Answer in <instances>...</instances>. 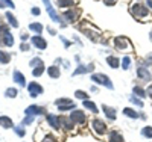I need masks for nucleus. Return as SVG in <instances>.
<instances>
[{
    "label": "nucleus",
    "instance_id": "nucleus-12",
    "mask_svg": "<svg viewBox=\"0 0 152 142\" xmlns=\"http://www.w3.org/2000/svg\"><path fill=\"white\" fill-rule=\"evenodd\" d=\"M79 14H81V11L79 9H76V11H66V18L69 20V21H76L78 20V17H79Z\"/></svg>",
    "mask_w": 152,
    "mask_h": 142
},
{
    "label": "nucleus",
    "instance_id": "nucleus-13",
    "mask_svg": "<svg viewBox=\"0 0 152 142\" xmlns=\"http://www.w3.org/2000/svg\"><path fill=\"white\" fill-rule=\"evenodd\" d=\"M47 123L52 125L53 128H59V125H61V120L56 117V115H49V117H47Z\"/></svg>",
    "mask_w": 152,
    "mask_h": 142
},
{
    "label": "nucleus",
    "instance_id": "nucleus-43",
    "mask_svg": "<svg viewBox=\"0 0 152 142\" xmlns=\"http://www.w3.org/2000/svg\"><path fill=\"white\" fill-rule=\"evenodd\" d=\"M61 41H62V43L66 44V47H70V41H67L66 38H61Z\"/></svg>",
    "mask_w": 152,
    "mask_h": 142
},
{
    "label": "nucleus",
    "instance_id": "nucleus-22",
    "mask_svg": "<svg viewBox=\"0 0 152 142\" xmlns=\"http://www.w3.org/2000/svg\"><path fill=\"white\" fill-rule=\"evenodd\" d=\"M104 112H105V115L111 120V121H114L116 120V110H114L113 107H108V106H104Z\"/></svg>",
    "mask_w": 152,
    "mask_h": 142
},
{
    "label": "nucleus",
    "instance_id": "nucleus-41",
    "mask_svg": "<svg viewBox=\"0 0 152 142\" xmlns=\"http://www.w3.org/2000/svg\"><path fill=\"white\" fill-rule=\"evenodd\" d=\"M32 14L34 15H40V9H38V8H32Z\"/></svg>",
    "mask_w": 152,
    "mask_h": 142
},
{
    "label": "nucleus",
    "instance_id": "nucleus-39",
    "mask_svg": "<svg viewBox=\"0 0 152 142\" xmlns=\"http://www.w3.org/2000/svg\"><path fill=\"white\" fill-rule=\"evenodd\" d=\"M43 142H56V139H55L53 136H46V138L43 139Z\"/></svg>",
    "mask_w": 152,
    "mask_h": 142
},
{
    "label": "nucleus",
    "instance_id": "nucleus-9",
    "mask_svg": "<svg viewBox=\"0 0 152 142\" xmlns=\"http://www.w3.org/2000/svg\"><path fill=\"white\" fill-rule=\"evenodd\" d=\"M32 45L34 47H37V48H40V50H44L46 48V41L43 40V38L40 36V35H37V36H34L32 38Z\"/></svg>",
    "mask_w": 152,
    "mask_h": 142
},
{
    "label": "nucleus",
    "instance_id": "nucleus-30",
    "mask_svg": "<svg viewBox=\"0 0 152 142\" xmlns=\"http://www.w3.org/2000/svg\"><path fill=\"white\" fill-rule=\"evenodd\" d=\"M9 61H11V56L8 53H5V51L0 50V62H2V63H8Z\"/></svg>",
    "mask_w": 152,
    "mask_h": 142
},
{
    "label": "nucleus",
    "instance_id": "nucleus-1",
    "mask_svg": "<svg viewBox=\"0 0 152 142\" xmlns=\"http://www.w3.org/2000/svg\"><path fill=\"white\" fill-rule=\"evenodd\" d=\"M131 14H132L134 17H137V18H145V17H148L149 11H148V8H146L145 5H142V3H132V5H131Z\"/></svg>",
    "mask_w": 152,
    "mask_h": 142
},
{
    "label": "nucleus",
    "instance_id": "nucleus-3",
    "mask_svg": "<svg viewBox=\"0 0 152 142\" xmlns=\"http://www.w3.org/2000/svg\"><path fill=\"white\" fill-rule=\"evenodd\" d=\"M114 44H116L117 50H131V43H129L128 38H125V36L114 38Z\"/></svg>",
    "mask_w": 152,
    "mask_h": 142
},
{
    "label": "nucleus",
    "instance_id": "nucleus-47",
    "mask_svg": "<svg viewBox=\"0 0 152 142\" xmlns=\"http://www.w3.org/2000/svg\"><path fill=\"white\" fill-rule=\"evenodd\" d=\"M146 3H148V6H149V8L152 9V0H148V2H146Z\"/></svg>",
    "mask_w": 152,
    "mask_h": 142
},
{
    "label": "nucleus",
    "instance_id": "nucleus-2",
    "mask_svg": "<svg viewBox=\"0 0 152 142\" xmlns=\"http://www.w3.org/2000/svg\"><path fill=\"white\" fill-rule=\"evenodd\" d=\"M91 80L96 82V83H99V85H104V86H107V88H110V89L114 88L113 83H111V80L108 79L105 74H93V76H91Z\"/></svg>",
    "mask_w": 152,
    "mask_h": 142
},
{
    "label": "nucleus",
    "instance_id": "nucleus-31",
    "mask_svg": "<svg viewBox=\"0 0 152 142\" xmlns=\"http://www.w3.org/2000/svg\"><path fill=\"white\" fill-rule=\"evenodd\" d=\"M129 65H131V58H129V56H125L123 61H122V68H123V70H128Z\"/></svg>",
    "mask_w": 152,
    "mask_h": 142
},
{
    "label": "nucleus",
    "instance_id": "nucleus-10",
    "mask_svg": "<svg viewBox=\"0 0 152 142\" xmlns=\"http://www.w3.org/2000/svg\"><path fill=\"white\" fill-rule=\"evenodd\" d=\"M93 128H94L97 133H100V135H104V133L107 132V125L100 121V120H94V121H93Z\"/></svg>",
    "mask_w": 152,
    "mask_h": 142
},
{
    "label": "nucleus",
    "instance_id": "nucleus-8",
    "mask_svg": "<svg viewBox=\"0 0 152 142\" xmlns=\"http://www.w3.org/2000/svg\"><path fill=\"white\" fill-rule=\"evenodd\" d=\"M29 94H31V97H37V95L43 94V88H41V85H38L37 82H32V83L29 85Z\"/></svg>",
    "mask_w": 152,
    "mask_h": 142
},
{
    "label": "nucleus",
    "instance_id": "nucleus-32",
    "mask_svg": "<svg viewBox=\"0 0 152 142\" xmlns=\"http://www.w3.org/2000/svg\"><path fill=\"white\" fill-rule=\"evenodd\" d=\"M142 135L145 138H152V127H145L142 130Z\"/></svg>",
    "mask_w": 152,
    "mask_h": 142
},
{
    "label": "nucleus",
    "instance_id": "nucleus-25",
    "mask_svg": "<svg viewBox=\"0 0 152 142\" xmlns=\"http://www.w3.org/2000/svg\"><path fill=\"white\" fill-rule=\"evenodd\" d=\"M6 18H8V21H9V24L12 26V27H18V21L11 12H6Z\"/></svg>",
    "mask_w": 152,
    "mask_h": 142
},
{
    "label": "nucleus",
    "instance_id": "nucleus-15",
    "mask_svg": "<svg viewBox=\"0 0 152 142\" xmlns=\"http://www.w3.org/2000/svg\"><path fill=\"white\" fill-rule=\"evenodd\" d=\"M14 82H17V83L21 85V86L26 85V79H24V76H23L20 71H14Z\"/></svg>",
    "mask_w": 152,
    "mask_h": 142
},
{
    "label": "nucleus",
    "instance_id": "nucleus-42",
    "mask_svg": "<svg viewBox=\"0 0 152 142\" xmlns=\"http://www.w3.org/2000/svg\"><path fill=\"white\" fill-rule=\"evenodd\" d=\"M20 48H21L23 51H28V50H29V45H28V44H21V47H20Z\"/></svg>",
    "mask_w": 152,
    "mask_h": 142
},
{
    "label": "nucleus",
    "instance_id": "nucleus-28",
    "mask_svg": "<svg viewBox=\"0 0 152 142\" xmlns=\"http://www.w3.org/2000/svg\"><path fill=\"white\" fill-rule=\"evenodd\" d=\"M56 3L61 8H67V6H73L75 5V0H58Z\"/></svg>",
    "mask_w": 152,
    "mask_h": 142
},
{
    "label": "nucleus",
    "instance_id": "nucleus-45",
    "mask_svg": "<svg viewBox=\"0 0 152 142\" xmlns=\"http://www.w3.org/2000/svg\"><path fill=\"white\" fill-rule=\"evenodd\" d=\"M47 30L50 32V35H56V32H55V30H53L52 27H47Z\"/></svg>",
    "mask_w": 152,
    "mask_h": 142
},
{
    "label": "nucleus",
    "instance_id": "nucleus-11",
    "mask_svg": "<svg viewBox=\"0 0 152 142\" xmlns=\"http://www.w3.org/2000/svg\"><path fill=\"white\" fill-rule=\"evenodd\" d=\"M24 112H26V115H43V113H46V110L43 107H37V106H29Z\"/></svg>",
    "mask_w": 152,
    "mask_h": 142
},
{
    "label": "nucleus",
    "instance_id": "nucleus-4",
    "mask_svg": "<svg viewBox=\"0 0 152 142\" xmlns=\"http://www.w3.org/2000/svg\"><path fill=\"white\" fill-rule=\"evenodd\" d=\"M55 105L58 106L59 110H70V109L73 110V107H75V103L70 98H58L55 101Z\"/></svg>",
    "mask_w": 152,
    "mask_h": 142
},
{
    "label": "nucleus",
    "instance_id": "nucleus-48",
    "mask_svg": "<svg viewBox=\"0 0 152 142\" xmlns=\"http://www.w3.org/2000/svg\"><path fill=\"white\" fill-rule=\"evenodd\" d=\"M0 8H3V3L2 2H0Z\"/></svg>",
    "mask_w": 152,
    "mask_h": 142
},
{
    "label": "nucleus",
    "instance_id": "nucleus-29",
    "mask_svg": "<svg viewBox=\"0 0 152 142\" xmlns=\"http://www.w3.org/2000/svg\"><path fill=\"white\" fill-rule=\"evenodd\" d=\"M134 94L138 95V97H146V95H148V92L145 91L143 88H140V86H135V88H134Z\"/></svg>",
    "mask_w": 152,
    "mask_h": 142
},
{
    "label": "nucleus",
    "instance_id": "nucleus-49",
    "mask_svg": "<svg viewBox=\"0 0 152 142\" xmlns=\"http://www.w3.org/2000/svg\"><path fill=\"white\" fill-rule=\"evenodd\" d=\"M149 36H151V41H152V32H151V35H149Z\"/></svg>",
    "mask_w": 152,
    "mask_h": 142
},
{
    "label": "nucleus",
    "instance_id": "nucleus-20",
    "mask_svg": "<svg viewBox=\"0 0 152 142\" xmlns=\"http://www.w3.org/2000/svg\"><path fill=\"white\" fill-rule=\"evenodd\" d=\"M47 73H49L50 77H53V79H58V77L61 76V70H59L58 67H49Z\"/></svg>",
    "mask_w": 152,
    "mask_h": 142
},
{
    "label": "nucleus",
    "instance_id": "nucleus-44",
    "mask_svg": "<svg viewBox=\"0 0 152 142\" xmlns=\"http://www.w3.org/2000/svg\"><path fill=\"white\" fill-rule=\"evenodd\" d=\"M146 92H148V95L152 98V86H149V88H148V91H146Z\"/></svg>",
    "mask_w": 152,
    "mask_h": 142
},
{
    "label": "nucleus",
    "instance_id": "nucleus-27",
    "mask_svg": "<svg viewBox=\"0 0 152 142\" xmlns=\"http://www.w3.org/2000/svg\"><path fill=\"white\" fill-rule=\"evenodd\" d=\"M29 29L34 30V32H37V33H41L43 32V26L40 23H32V24H29Z\"/></svg>",
    "mask_w": 152,
    "mask_h": 142
},
{
    "label": "nucleus",
    "instance_id": "nucleus-37",
    "mask_svg": "<svg viewBox=\"0 0 152 142\" xmlns=\"http://www.w3.org/2000/svg\"><path fill=\"white\" fill-rule=\"evenodd\" d=\"M32 121H34V117H32V115H28L26 120H23V125H24V124H31Z\"/></svg>",
    "mask_w": 152,
    "mask_h": 142
},
{
    "label": "nucleus",
    "instance_id": "nucleus-21",
    "mask_svg": "<svg viewBox=\"0 0 152 142\" xmlns=\"http://www.w3.org/2000/svg\"><path fill=\"white\" fill-rule=\"evenodd\" d=\"M84 106H85V109L91 110L93 113H97V112H99V110H97V106L94 105L93 101H90V100H84Z\"/></svg>",
    "mask_w": 152,
    "mask_h": 142
},
{
    "label": "nucleus",
    "instance_id": "nucleus-16",
    "mask_svg": "<svg viewBox=\"0 0 152 142\" xmlns=\"http://www.w3.org/2000/svg\"><path fill=\"white\" fill-rule=\"evenodd\" d=\"M59 120H61V124L64 125L66 130H72V128H73V121L70 120V117H69V118H67V117H61Z\"/></svg>",
    "mask_w": 152,
    "mask_h": 142
},
{
    "label": "nucleus",
    "instance_id": "nucleus-35",
    "mask_svg": "<svg viewBox=\"0 0 152 142\" xmlns=\"http://www.w3.org/2000/svg\"><path fill=\"white\" fill-rule=\"evenodd\" d=\"M15 133H17L18 136H24V133H26V132H24V130H23V127L20 125V127H15Z\"/></svg>",
    "mask_w": 152,
    "mask_h": 142
},
{
    "label": "nucleus",
    "instance_id": "nucleus-24",
    "mask_svg": "<svg viewBox=\"0 0 152 142\" xmlns=\"http://www.w3.org/2000/svg\"><path fill=\"white\" fill-rule=\"evenodd\" d=\"M3 43H5V45H8V47L14 45V38H12V35H11L9 32L3 35Z\"/></svg>",
    "mask_w": 152,
    "mask_h": 142
},
{
    "label": "nucleus",
    "instance_id": "nucleus-40",
    "mask_svg": "<svg viewBox=\"0 0 152 142\" xmlns=\"http://www.w3.org/2000/svg\"><path fill=\"white\" fill-rule=\"evenodd\" d=\"M104 2H105V5H110V6H113L114 3L117 2V0H104Z\"/></svg>",
    "mask_w": 152,
    "mask_h": 142
},
{
    "label": "nucleus",
    "instance_id": "nucleus-17",
    "mask_svg": "<svg viewBox=\"0 0 152 142\" xmlns=\"http://www.w3.org/2000/svg\"><path fill=\"white\" fill-rule=\"evenodd\" d=\"M137 74H138V77L140 79H143V80H151V74H149V71L146 70V68H138L137 70Z\"/></svg>",
    "mask_w": 152,
    "mask_h": 142
},
{
    "label": "nucleus",
    "instance_id": "nucleus-5",
    "mask_svg": "<svg viewBox=\"0 0 152 142\" xmlns=\"http://www.w3.org/2000/svg\"><path fill=\"white\" fill-rule=\"evenodd\" d=\"M31 65L34 67L32 74H34L35 77H40V76L43 74L44 65H43V61H41V59H32V61H31Z\"/></svg>",
    "mask_w": 152,
    "mask_h": 142
},
{
    "label": "nucleus",
    "instance_id": "nucleus-23",
    "mask_svg": "<svg viewBox=\"0 0 152 142\" xmlns=\"http://www.w3.org/2000/svg\"><path fill=\"white\" fill-rule=\"evenodd\" d=\"M0 125L5 127V128H11L14 124H12V120H11V118H8V117H0Z\"/></svg>",
    "mask_w": 152,
    "mask_h": 142
},
{
    "label": "nucleus",
    "instance_id": "nucleus-7",
    "mask_svg": "<svg viewBox=\"0 0 152 142\" xmlns=\"http://www.w3.org/2000/svg\"><path fill=\"white\" fill-rule=\"evenodd\" d=\"M43 2H44V5H46V9H47V12H49L50 18H52V21H55V23H61V18L58 17V14L55 12L52 3H50V0H43Z\"/></svg>",
    "mask_w": 152,
    "mask_h": 142
},
{
    "label": "nucleus",
    "instance_id": "nucleus-6",
    "mask_svg": "<svg viewBox=\"0 0 152 142\" xmlns=\"http://www.w3.org/2000/svg\"><path fill=\"white\" fill-rule=\"evenodd\" d=\"M70 120L73 123H78V124H85L87 123V117H85V113L82 110H72Z\"/></svg>",
    "mask_w": 152,
    "mask_h": 142
},
{
    "label": "nucleus",
    "instance_id": "nucleus-14",
    "mask_svg": "<svg viewBox=\"0 0 152 142\" xmlns=\"http://www.w3.org/2000/svg\"><path fill=\"white\" fill-rule=\"evenodd\" d=\"M93 70V63H90V65H79L78 70L73 71V76H78V74H84V73H88Z\"/></svg>",
    "mask_w": 152,
    "mask_h": 142
},
{
    "label": "nucleus",
    "instance_id": "nucleus-26",
    "mask_svg": "<svg viewBox=\"0 0 152 142\" xmlns=\"http://www.w3.org/2000/svg\"><path fill=\"white\" fill-rule=\"evenodd\" d=\"M123 113H125V115H128V117H131L132 120L138 118V113H137L135 110H132L131 107H126V109H123Z\"/></svg>",
    "mask_w": 152,
    "mask_h": 142
},
{
    "label": "nucleus",
    "instance_id": "nucleus-19",
    "mask_svg": "<svg viewBox=\"0 0 152 142\" xmlns=\"http://www.w3.org/2000/svg\"><path fill=\"white\" fill-rule=\"evenodd\" d=\"M107 62H108V65L113 67V68H119V65H120V61H119V58H116V56L107 58Z\"/></svg>",
    "mask_w": 152,
    "mask_h": 142
},
{
    "label": "nucleus",
    "instance_id": "nucleus-33",
    "mask_svg": "<svg viewBox=\"0 0 152 142\" xmlns=\"http://www.w3.org/2000/svg\"><path fill=\"white\" fill-rule=\"evenodd\" d=\"M75 95L78 97V98H81V100H88V94H87V92H84V91H76V92H75Z\"/></svg>",
    "mask_w": 152,
    "mask_h": 142
},
{
    "label": "nucleus",
    "instance_id": "nucleus-38",
    "mask_svg": "<svg viewBox=\"0 0 152 142\" xmlns=\"http://www.w3.org/2000/svg\"><path fill=\"white\" fill-rule=\"evenodd\" d=\"M131 101H132V103H135V105H138L140 107L143 106V103H142L140 100H138V98H135V97H131Z\"/></svg>",
    "mask_w": 152,
    "mask_h": 142
},
{
    "label": "nucleus",
    "instance_id": "nucleus-46",
    "mask_svg": "<svg viewBox=\"0 0 152 142\" xmlns=\"http://www.w3.org/2000/svg\"><path fill=\"white\" fill-rule=\"evenodd\" d=\"M28 38H29V36H28L26 33H23V35H21V40H23V41H24V40H28Z\"/></svg>",
    "mask_w": 152,
    "mask_h": 142
},
{
    "label": "nucleus",
    "instance_id": "nucleus-36",
    "mask_svg": "<svg viewBox=\"0 0 152 142\" xmlns=\"http://www.w3.org/2000/svg\"><path fill=\"white\" fill-rule=\"evenodd\" d=\"M3 5H6V6H9V8H12L14 9V3H12V0H0Z\"/></svg>",
    "mask_w": 152,
    "mask_h": 142
},
{
    "label": "nucleus",
    "instance_id": "nucleus-34",
    "mask_svg": "<svg viewBox=\"0 0 152 142\" xmlns=\"http://www.w3.org/2000/svg\"><path fill=\"white\" fill-rule=\"evenodd\" d=\"M6 97H17V89H14V88L6 89Z\"/></svg>",
    "mask_w": 152,
    "mask_h": 142
},
{
    "label": "nucleus",
    "instance_id": "nucleus-18",
    "mask_svg": "<svg viewBox=\"0 0 152 142\" xmlns=\"http://www.w3.org/2000/svg\"><path fill=\"white\" fill-rule=\"evenodd\" d=\"M110 142H123V136L119 132H111L110 133Z\"/></svg>",
    "mask_w": 152,
    "mask_h": 142
}]
</instances>
